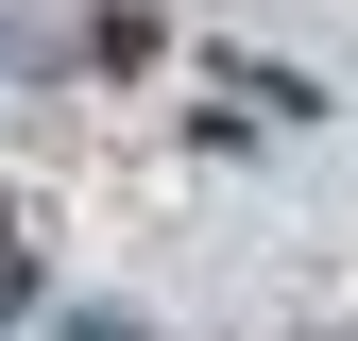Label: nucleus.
I'll return each mask as SVG.
<instances>
[{
	"label": "nucleus",
	"mask_w": 358,
	"mask_h": 341,
	"mask_svg": "<svg viewBox=\"0 0 358 341\" xmlns=\"http://www.w3.org/2000/svg\"><path fill=\"white\" fill-rule=\"evenodd\" d=\"M17 290H34V256H17V222H0V307H17Z\"/></svg>",
	"instance_id": "1"
}]
</instances>
